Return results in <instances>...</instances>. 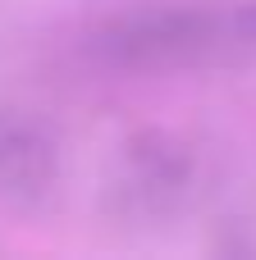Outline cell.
Returning a JSON list of instances; mask_svg holds the SVG:
<instances>
[{
  "mask_svg": "<svg viewBox=\"0 0 256 260\" xmlns=\"http://www.w3.org/2000/svg\"><path fill=\"white\" fill-rule=\"evenodd\" d=\"M82 64L128 78L243 69L256 59V0H165L101 18L78 37Z\"/></svg>",
  "mask_w": 256,
  "mask_h": 260,
  "instance_id": "6da1fadb",
  "label": "cell"
},
{
  "mask_svg": "<svg viewBox=\"0 0 256 260\" xmlns=\"http://www.w3.org/2000/svg\"><path fill=\"white\" fill-rule=\"evenodd\" d=\"M60 178V146L46 123L0 110V201L32 206Z\"/></svg>",
  "mask_w": 256,
  "mask_h": 260,
  "instance_id": "7a4b0ae2",
  "label": "cell"
},
{
  "mask_svg": "<svg viewBox=\"0 0 256 260\" xmlns=\"http://www.w3.org/2000/svg\"><path fill=\"white\" fill-rule=\"evenodd\" d=\"M188 187V155L160 137H142L128 151L124 178H119V197L133 215H160L165 206H174Z\"/></svg>",
  "mask_w": 256,
  "mask_h": 260,
  "instance_id": "3957f363",
  "label": "cell"
}]
</instances>
